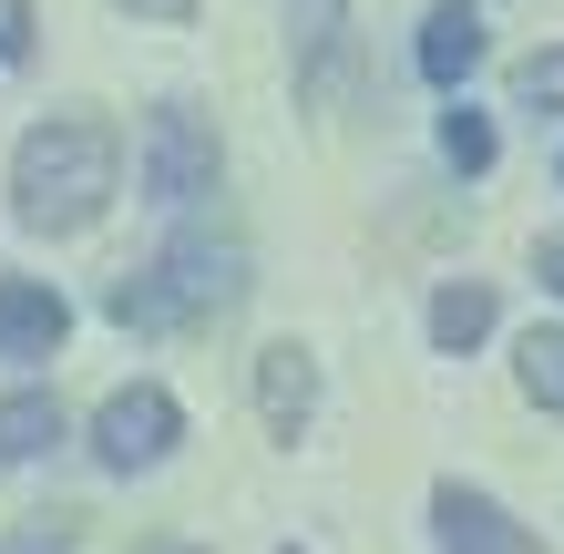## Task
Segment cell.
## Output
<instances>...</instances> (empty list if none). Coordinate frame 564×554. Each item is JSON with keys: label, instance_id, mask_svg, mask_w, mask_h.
Returning a JSON list of instances; mask_svg holds the SVG:
<instances>
[{"label": "cell", "instance_id": "30bf717a", "mask_svg": "<svg viewBox=\"0 0 564 554\" xmlns=\"http://www.w3.org/2000/svg\"><path fill=\"white\" fill-rule=\"evenodd\" d=\"M492 308H503V298H492L482 278H452L442 298H431V349H452V360H462V349H482L492 339Z\"/></svg>", "mask_w": 564, "mask_h": 554}, {"label": "cell", "instance_id": "7c38bea8", "mask_svg": "<svg viewBox=\"0 0 564 554\" xmlns=\"http://www.w3.org/2000/svg\"><path fill=\"white\" fill-rule=\"evenodd\" d=\"M513 380H523V401H544V411H564V329H534L513 349Z\"/></svg>", "mask_w": 564, "mask_h": 554}, {"label": "cell", "instance_id": "277c9868", "mask_svg": "<svg viewBox=\"0 0 564 554\" xmlns=\"http://www.w3.org/2000/svg\"><path fill=\"white\" fill-rule=\"evenodd\" d=\"M175 442H185V411L164 380H134L93 411V463L104 472H154V463H175Z\"/></svg>", "mask_w": 564, "mask_h": 554}, {"label": "cell", "instance_id": "5b68a950", "mask_svg": "<svg viewBox=\"0 0 564 554\" xmlns=\"http://www.w3.org/2000/svg\"><path fill=\"white\" fill-rule=\"evenodd\" d=\"M431 544L442 554H544L492 493H473V482H431Z\"/></svg>", "mask_w": 564, "mask_h": 554}, {"label": "cell", "instance_id": "ffe728a7", "mask_svg": "<svg viewBox=\"0 0 564 554\" xmlns=\"http://www.w3.org/2000/svg\"><path fill=\"white\" fill-rule=\"evenodd\" d=\"M278 554H297V544H278Z\"/></svg>", "mask_w": 564, "mask_h": 554}, {"label": "cell", "instance_id": "e0dca14e", "mask_svg": "<svg viewBox=\"0 0 564 554\" xmlns=\"http://www.w3.org/2000/svg\"><path fill=\"white\" fill-rule=\"evenodd\" d=\"M123 11H134V21H164V31H175V21H195V0H123Z\"/></svg>", "mask_w": 564, "mask_h": 554}, {"label": "cell", "instance_id": "ac0fdd59", "mask_svg": "<svg viewBox=\"0 0 564 554\" xmlns=\"http://www.w3.org/2000/svg\"><path fill=\"white\" fill-rule=\"evenodd\" d=\"M534 278H544L554 298H564V237H544V247H534Z\"/></svg>", "mask_w": 564, "mask_h": 554}, {"label": "cell", "instance_id": "7a4b0ae2", "mask_svg": "<svg viewBox=\"0 0 564 554\" xmlns=\"http://www.w3.org/2000/svg\"><path fill=\"white\" fill-rule=\"evenodd\" d=\"M247 298V247L237 237H206V226H185V237H164L144 268H123L104 287V308L123 329H195V318H226Z\"/></svg>", "mask_w": 564, "mask_h": 554}, {"label": "cell", "instance_id": "8992f818", "mask_svg": "<svg viewBox=\"0 0 564 554\" xmlns=\"http://www.w3.org/2000/svg\"><path fill=\"white\" fill-rule=\"evenodd\" d=\"M73 339V298L52 278H0V360H52Z\"/></svg>", "mask_w": 564, "mask_h": 554}, {"label": "cell", "instance_id": "4fadbf2b", "mask_svg": "<svg viewBox=\"0 0 564 554\" xmlns=\"http://www.w3.org/2000/svg\"><path fill=\"white\" fill-rule=\"evenodd\" d=\"M442 165H452V175H492V123H482L473 104L442 113Z\"/></svg>", "mask_w": 564, "mask_h": 554}, {"label": "cell", "instance_id": "6da1fadb", "mask_svg": "<svg viewBox=\"0 0 564 554\" xmlns=\"http://www.w3.org/2000/svg\"><path fill=\"white\" fill-rule=\"evenodd\" d=\"M113 185H123V134L93 123V113L31 123L21 154H11V216L31 237H83V226L113 206Z\"/></svg>", "mask_w": 564, "mask_h": 554}, {"label": "cell", "instance_id": "8fae6325", "mask_svg": "<svg viewBox=\"0 0 564 554\" xmlns=\"http://www.w3.org/2000/svg\"><path fill=\"white\" fill-rule=\"evenodd\" d=\"M52 442H62V401L52 390H11L0 401V463H42Z\"/></svg>", "mask_w": 564, "mask_h": 554}, {"label": "cell", "instance_id": "9a60e30c", "mask_svg": "<svg viewBox=\"0 0 564 554\" xmlns=\"http://www.w3.org/2000/svg\"><path fill=\"white\" fill-rule=\"evenodd\" d=\"M0 62H31V0H0Z\"/></svg>", "mask_w": 564, "mask_h": 554}, {"label": "cell", "instance_id": "5bb4252c", "mask_svg": "<svg viewBox=\"0 0 564 554\" xmlns=\"http://www.w3.org/2000/svg\"><path fill=\"white\" fill-rule=\"evenodd\" d=\"M513 104L523 113H564V52H534V62H523V73H513Z\"/></svg>", "mask_w": 564, "mask_h": 554}, {"label": "cell", "instance_id": "9c48e42d", "mask_svg": "<svg viewBox=\"0 0 564 554\" xmlns=\"http://www.w3.org/2000/svg\"><path fill=\"white\" fill-rule=\"evenodd\" d=\"M288 11H297V93L318 104L349 62V0H288Z\"/></svg>", "mask_w": 564, "mask_h": 554}, {"label": "cell", "instance_id": "ba28073f", "mask_svg": "<svg viewBox=\"0 0 564 554\" xmlns=\"http://www.w3.org/2000/svg\"><path fill=\"white\" fill-rule=\"evenodd\" d=\"M257 411H268V432H278V442L308 432V411H318V370H308V349H297V339L257 349Z\"/></svg>", "mask_w": 564, "mask_h": 554}, {"label": "cell", "instance_id": "2e32d148", "mask_svg": "<svg viewBox=\"0 0 564 554\" xmlns=\"http://www.w3.org/2000/svg\"><path fill=\"white\" fill-rule=\"evenodd\" d=\"M0 554H73V524H31V534H0Z\"/></svg>", "mask_w": 564, "mask_h": 554}, {"label": "cell", "instance_id": "52a82bcc", "mask_svg": "<svg viewBox=\"0 0 564 554\" xmlns=\"http://www.w3.org/2000/svg\"><path fill=\"white\" fill-rule=\"evenodd\" d=\"M421 83L431 93H462V83H473L482 73V11H473V0H431V21H421Z\"/></svg>", "mask_w": 564, "mask_h": 554}, {"label": "cell", "instance_id": "3957f363", "mask_svg": "<svg viewBox=\"0 0 564 554\" xmlns=\"http://www.w3.org/2000/svg\"><path fill=\"white\" fill-rule=\"evenodd\" d=\"M216 175H226L216 123L195 104H154V123H144V195H154V206H206Z\"/></svg>", "mask_w": 564, "mask_h": 554}, {"label": "cell", "instance_id": "d6986e66", "mask_svg": "<svg viewBox=\"0 0 564 554\" xmlns=\"http://www.w3.org/2000/svg\"><path fill=\"white\" fill-rule=\"evenodd\" d=\"M154 554H185V544H154Z\"/></svg>", "mask_w": 564, "mask_h": 554}]
</instances>
